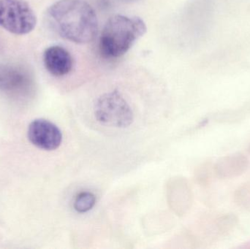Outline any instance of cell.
I'll use <instances>...</instances> for the list:
<instances>
[{"label": "cell", "instance_id": "obj_5", "mask_svg": "<svg viewBox=\"0 0 250 249\" xmlns=\"http://www.w3.org/2000/svg\"><path fill=\"white\" fill-rule=\"evenodd\" d=\"M27 134L29 141L42 150H55L62 142V133L60 128L43 118L32 121L28 127Z\"/></svg>", "mask_w": 250, "mask_h": 249}, {"label": "cell", "instance_id": "obj_8", "mask_svg": "<svg viewBox=\"0 0 250 249\" xmlns=\"http://www.w3.org/2000/svg\"><path fill=\"white\" fill-rule=\"evenodd\" d=\"M248 164V159L243 155H232L220 159L216 170L220 178H233L245 172Z\"/></svg>", "mask_w": 250, "mask_h": 249}, {"label": "cell", "instance_id": "obj_9", "mask_svg": "<svg viewBox=\"0 0 250 249\" xmlns=\"http://www.w3.org/2000/svg\"><path fill=\"white\" fill-rule=\"evenodd\" d=\"M96 203V197L89 192H83L78 194L75 199V210L79 213H86L95 206Z\"/></svg>", "mask_w": 250, "mask_h": 249}, {"label": "cell", "instance_id": "obj_10", "mask_svg": "<svg viewBox=\"0 0 250 249\" xmlns=\"http://www.w3.org/2000/svg\"><path fill=\"white\" fill-rule=\"evenodd\" d=\"M249 151H250V150Z\"/></svg>", "mask_w": 250, "mask_h": 249}, {"label": "cell", "instance_id": "obj_1", "mask_svg": "<svg viewBox=\"0 0 250 249\" xmlns=\"http://www.w3.org/2000/svg\"><path fill=\"white\" fill-rule=\"evenodd\" d=\"M47 19L61 38L75 43L92 42L98 33L96 13L84 0H59L48 9Z\"/></svg>", "mask_w": 250, "mask_h": 249}, {"label": "cell", "instance_id": "obj_4", "mask_svg": "<svg viewBox=\"0 0 250 249\" xmlns=\"http://www.w3.org/2000/svg\"><path fill=\"white\" fill-rule=\"evenodd\" d=\"M37 24L35 12L24 0H0V26L16 35L32 32Z\"/></svg>", "mask_w": 250, "mask_h": 249}, {"label": "cell", "instance_id": "obj_6", "mask_svg": "<svg viewBox=\"0 0 250 249\" xmlns=\"http://www.w3.org/2000/svg\"><path fill=\"white\" fill-rule=\"evenodd\" d=\"M32 79L27 70L20 66L0 64V91L12 95L28 92Z\"/></svg>", "mask_w": 250, "mask_h": 249}, {"label": "cell", "instance_id": "obj_3", "mask_svg": "<svg viewBox=\"0 0 250 249\" xmlns=\"http://www.w3.org/2000/svg\"><path fill=\"white\" fill-rule=\"evenodd\" d=\"M95 115L101 124L117 128L129 127L133 121L130 106L117 90L98 98L95 105Z\"/></svg>", "mask_w": 250, "mask_h": 249}, {"label": "cell", "instance_id": "obj_7", "mask_svg": "<svg viewBox=\"0 0 250 249\" xmlns=\"http://www.w3.org/2000/svg\"><path fill=\"white\" fill-rule=\"evenodd\" d=\"M43 62L48 73L57 77L68 74L73 68V58L70 53L59 45H53L45 49Z\"/></svg>", "mask_w": 250, "mask_h": 249}, {"label": "cell", "instance_id": "obj_2", "mask_svg": "<svg viewBox=\"0 0 250 249\" xmlns=\"http://www.w3.org/2000/svg\"><path fill=\"white\" fill-rule=\"evenodd\" d=\"M145 22L138 16L115 15L110 18L101 32L99 48L105 58H118L146 32Z\"/></svg>", "mask_w": 250, "mask_h": 249}]
</instances>
